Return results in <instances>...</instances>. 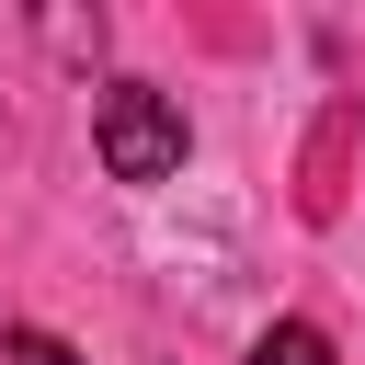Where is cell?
Masks as SVG:
<instances>
[{
	"instance_id": "6da1fadb",
	"label": "cell",
	"mask_w": 365,
	"mask_h": 365,
	"mask_svg": "<svg viewBox=\"0 0 365 365\" xmlns=\"http://www.w3.org/2000/svg\"><path fill=\"white\" fill-rule=\"evenodd\" d=\"M91 148H103L114 182H171L182 148H194V125H182L171 91H148V80H103V103H91Z\"/></svg>"
},
{
	"instance_id": "7a4b0ae2",
	"label": "cell",
	"mask_w": 365,
	"mask_h": 365,
	"mask_svg": "<svg viewBox=\"0 0 365 365\" xmlns=\"http://www.w3.org/2000/svg\"><path fill=\"white\" fill-rule=\"evenodd\" d=\"M251 365H331V331H319V319H274V331L251 342Z\"/></svg>"
},
{
	"instance_id": "3957f363",
	"label": "cell",
	"mask_w": 365,
	"mask_h": 365,
	"mask_svg": "<svg viewBox=\"0 0 365 365\" xmlns=\"http://www.w3.org/2000/svg\"><path fill=\"white\" fill-rule=\"evenodd\" d=\"M0 354H11V365H80L57 331H0Z\"/></svg>"
}]
</instances>
